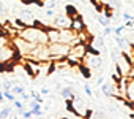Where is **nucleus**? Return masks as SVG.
Listing matches in <instances>:
<instances>
[{"mask_svg": "<svg viewBox=\"0 0 134 119\" xmlns=\"http://www.w3.org/2000/svg\"><path fill=\"white\" fill-rule=\"evenodd\" d=\"M13 46L22 54V56H30V52H32V49L36 46V43H32V41H27V40H24V38H21V37H14L13 38Z\"/></svg>", "mask_w": 134, "mask_h": 119, "instance_id": "obj_2", "label": "nucleus"}, {"mask_svg": "<svg viewBox=\"0 0 134 119\" xmlns=\"http://www.w3.org/2000/svg\"><path fill=\"white\" fill-rule=\"evenodd\" d=\"M35 119H43V116H40V117H35Z\"/></svg>", "mask_w": 134, "mask_h": 119, "instance_id": "obj_38", "label": "nucleus"}, {"mask_svg": "<svg viewBox=\"0 0 134 119\" xmlns=\"http://www.w3.org/2000/svg\"><path fill=\"white\" fill-rule=\"evenodd\" d=\"M10 114H11V108H8V106L0 110V119H8Z\"/></svg>", "mask_w": 134, "mask_h": 119, "instance_id": "obj_17", "label": "nucleus"}, {"mask_svg": "<svg viewBox=\"0 0 134 119\" xmlns=\"http://www.w3.org/2000/svg\"><path fill=\"white\" fill-rule=\"evenodd\" d=\"M30 97H32V98H33L36 103H40V105L43 103V97H41L40 94H36V92H32V94H30Z\"/></svg>", "mask_w": 134, "mask_h": 119, "instance_id": "obj_21", "label": "nucleus"}, {"mask_svg": "<svg viewBox=\"0 0 134 119\" xmlns=\"http://www.w3.org/2000/svg\"><path fill=\"white\" fill-rule=\"evenodd\" d=\"M101 92L106 95V97H112V95H117V84L110 83V81H106L101 84Z\"/></svg>", "mask_w": 134, "mask_h": 119, "instance_id": "obj_7", "label": "nucleus"}, {"mask_svg": "<svg viewBox=\"0 0 134 119\" xmlns=\"http://www.w3.org/2000/svg\"><path fill=\"white\" fill-rule=\"evenodd\" d=\"M14 95H21L22 92H24V87L22 86H11V89H10Z\"/></svg>", "mask_w": 134, "mask_h": 119, "instance_id": "obj_20", "label": "nucleus"}, {"mask_svg": "<svg viewBox=\"0 0 134 119\" xmlns=\"http://www.w3.org/2000/svg\"><path fill=\"white\" fill-rule=\"evenodd\" d=\"M92 46H95L98 51H103L104 49V37H96L95 38V43Z\"/></svg>", "mask_w": 134, "mask_h": 119, "instance_id": "obj_12", "label": "nucleus"}, {"mask_svg": "<svg viewBox=\"0 0 134 119\" xmlns=\"http://www.w3.org/2000/svg\"><path fill=\"white\" fill-rule=\"evenodd\" d=\"M70 57H74V59H81L84 62V57L87 56V44L85 43H77L74 46L70 48Z\"/></svg>", "mask_w": 134, "mask_h": 119, "instance_id": "obj_3", "label": "nucleus"}, {"mask_svg": "<svg viewBox=\"0 0 134 119\" xmlns=\"http://www.w3.org/2000/svg\"><path fill=\"white\" fill-rule=\"evenodd\" d=\"M125 27H126V26H118V27H115L112 32L115 33V37H121V32L125 30Z\"/></svg>", "mask_w": 134, "mask_h": 119, "instance_id": "obj_22", "label": "nucleus"}, {"mask_svg": "<svg viewBox=\"0 0 134 119\" xmlns=\"http://www.w3.org/2000/svg\"><path fill=\"white\" fill-rule=\"evenodd\" d=\"M11 24H13V26H16V27H18V30H22V29H25V27L29 26V24H27V22H25L24 19H21V18L14 19V21H13Z\"/></svg>", "mask_w": 134, "mask_h": 119, "instance_id": "obj_14", "label": "nucleus"}, {"mask_svg": "<svg viewBox=\"0 0 134 119\" xmlns=\"http://www.w3.org/2000/svg\"><path fill=\"white\" fill-rule=\"evenodd\" d=\"M30 113H32V116H33V117H40V116H43L41 105H40V103H35L33 106H30Z\"/></svg>", "mask_w": 134, "mask_h": 119, "instance_id": "obj_11", "label": "nucleus"}, {"mask_svg": "<svg viewBox=\"0 0 134 119\" xmlns=\"http://www.w3.org/2000/svg\"><path fill=\"white\" fill-rule=\"evenodd\" d=\"M21 19H24L25 22L32 21V19H33V14H32V11H29V10H22V11H21Z\"/></svg>", "mask_w": 134, "mask_h": 119, "instance_id": "obj_15", "label": "nucleus"}, {"mask_svg": "<svg viewBox=\"0 0 134 119\" xmlns=\"http://www.w3.org/2000/svg\"><path fill=\"white\" fill-rule=\"evenodd\" d=\"M11 86H13V83H11V81H5V83L2 84V89H3V91H10V89H11Z\"/></svg>", "mask_w": 134, "mask_h": 119, "instance_id": "obj_26", "label": "nucleus"}, {"mask_svg": "<svg viewBox=\"0 0 134 119\" xmlns=\"http://www.w3.org/2000/svg\"><path fill=\"white\" fill-rule=\"evenodd\" d=\"M13 56V46H3V48H0V62H5L8 61V59Z\"/></svg>", "mask_w": 134, "mask_h": 119, "instance_id": "obj_8", "label": "nucleus"}, {"mask_svg": "<svg viewBox=\"0 0 134 119\" xmlns=\"http://www.w3.org/2000/svg\"><path fill=\"white\" fill-rule=\"evenodd\" d=\"M70 24H71V18L66 16V14H62V16L55 18L52 27H55V29H70Z\"/></svg>", "mask_w": 134, "mask_h": 119, "instance_id": "obj_6", "label": "nucleus"}, {"mask_svg": "<svg viewBox=\"0 0 134 119\" xmlns=\"http://www.w3.org/2000/svg\"><path fill=\"white\" fill-rule=\"evenodd\" d=\"M46 7H47L49 10H54V8L57 7V0H47V3H46Z\"/></svg>", "mask_w": 134, "mask_h": 119, "instance_id": "obj_25", "label": "nucleus"}, {"mask_svg": "<svg viewBox=\"0 0 134 119\" xmlns=\"http://www.w3.org/2000/svg\"><path fill=\"white\" fill-rule=\"evenodd\" d=\"M132 16L129 14V13H123V19H131Z\"/></svg>", "mask_w": 134, "mask_h": 119, "instance_id": "obj_35", "label": "nucleus"}, {"mask_svg": "<svg viewBox=\"0 0 134 119\" xmlns=\"http://www.w3.org/2000/svg\"><path fill=\"white\" fill-rule=\"evenodd\" d=\"M21 114H22V116H24L25 119H32V117H33V116H32V113H30V110H24V111H22Z\"/></svg>", "mask_w": 134, "mask_h": 119, "instance_id": "obj_27", "label": "nucleus"}, {"mask_svg": "<svg viewBox=\"0 0 134 119\" xmlns=\"http://www.w3.org/2000/svg\"><path fill=\"white\" fill-rule=\"evenodd\" d=\"M84 64H87V67L95 68V70L103 67V61L99 59V56H92V54H87L84 57Z\"/></svg>", "mask_w": 134, "mask_h": 119, "instance_id": "obj_5", "label": "nucleus"}, {"mask_svg": "<svg viewBox=\"0 0 134 119\" xmlns=\"http://www.w3.org/2000/svg\"><path fill=\"white\" fill-rule=\"evenodd\" d=\"M126 98L134 100V78L128 80V94H126Z\"/></svg>", "mask_w": 134, "mask_h": 119, "instance_id": "obj_10", "label": "nucleus"}, {"mask_svg": "<svg viewBox=\"0 0 134 119\" xmlns=\"http://www.w3.org/2000/svg\"><path fill=\"white\" fill-rule=\"evenodd\" d=\"M62 97L63 98H71L73 97V89L71 87H63L62 89Z\"/></svg>", "mask_w": 134, "mask_h": 119, "instance_id": "obj_16", "label": "nucleus"}, {"mask_svg": "<svg viewBox=\"0 0 134 119\" xmlns=\"http://www.w3.org/2000/svg\"><path fill=\"white\" fill-rule=\"evenodd\" d=\"M47 119H55V117H47Z\"/></svg>", "mask_w": 134, "mask_h": 119, "instance_id": "obj_39", "label": "nucleus"}, {"mask_svg": "<svg viewBox=\"0 0 134 119\" xmlns=\"http://www.w3.org/2000/svg\"><path fill=\"white\" fill-rule=\"evenodd\" d=\"M41 94H43V95H47V94H49V89H47V87H43V89H41Z\"/></svg>", "mask_w": 134, "mask_h": 119, "instance_id": "obj_34", "label": "nucleus"}, {"mask_svg": "<svg viewBox=\"0 0 134 119\" xmlns=\"http://www.w3.org/2000/svg\"><path fill=\"white\" fill-rule=\"evenodd\" d=\"M13 105H14L16 110H24V103H22L21 100H18V97H16V100L13 102Z\"/></svg>", "mask_w": 134, "mask_h": 119, "instance_id": "obj_23", "label": "nucleus"}, {"mask_svg": "<svg viewBox=\"0 0 134 119\" xmlns=\"http://www.w3.org/2000/svg\"><path fill=\"white\" fill-rule=\"evenodd\" d=\"M84 91H85V94H87V95H88V97H93V92H92V89H90V87H88V86H87V84H85V86H84Z\"/></svg>", "mask_w": 134, "mask_h": 119, "instance_id": "obj_28", "label": "nucleus"}, {"mask_svg": "<svg viewBox=\"0 0 134 119\" xmlns=\"http://www.w3.org/2000/svg\"><path fill=\"white\" fill-rule=\"evenodd\" d=\"M54 14H55V13H54V10H49V8L46 10V16H54Z\"/></svg>", "mask_w": 134, "mask_h": 119, "instance_id": "obj_32", "label": "nucleus"}, {"mask_svg": "<svg viewBox=\"0 0 134 119\" xmlns=\"http://www.w3.org/2000/svg\"><path fill=\"white\" fill-rule=\"evenodd\" d=\"M103 83H104V78H103V76H99V78H98V81H96V84H98V87H99V86H101Z\"/></svg>", "mask_w": 134, "mask_h": 119, "instance_id": "obj_33", "label": "nucleus"}, {"mask_svg": "<svg viewBox=\"0 0 134 119\" xmlns=\"http://www.w3.org/2000/svg\"><path fill=\"white\" fill-rule=\"evenodd\" d=\"M3 97H5L7 100H10L11 103H13V102L16 100V95H14V94H13L11 91H3Z\"/></svg>", "mask_w": 134, "mask_h": 119, "instance_id": "obj_19", "label": "nucleus"}, {"mask_svg": "<svg viewBox=\"0 0 134 119\" xmlns=\"http://www.w3.org/2000/svg\"><path fill=\"white\" fill-rule=\"evenodd\" d=\"M70 44L65 43H49L47 44V51H49V61L57 62L60 59H65L70 54Z\"/></svg>", "mask_w": 134, "mask_h": 119, "instance_id": "obj_1", "label": "nucleus"}, {"mask_svg": "<svg viewBox=\"0 0 134 119\" xmlns=\"http://www.w3.org/2000/svg\"><path fill=\"white\" fill-rule=\"evenodd\" d=\"M81 2H82V3H87V2H88V0H81Z\"/></svg>", "mask_w": 134, "mask_h": 119, "instance_id": "obj_37", "label": "nucleus"}, {"mask_svg": "<svg viewBox=\"0 0 134 119\" xmlns=\"http://www.w3.org/2000/svg\"><path fill=\"white\" fill-rule=\"evenodd\" d=\"M77 70L81 72V75H82L85 80H90V78H92V68H90V67H87L85 64H81V65L77 67Z\"/></svg>", "mask_w": 134, "mask_h": 119, "instance_id": "obj_9", "label": "nucleus"}, {"mask_svg": "<svg viewBox=\"0 0 134 119\" xmlns=\"http://www.w3.org/2000/svg\"><path fill=\"white\" fill-rule=\"evenodd\" d=\"M98 21H99V24H101V26H104V27H107V26H109V19H107V18L98 16Z\"/></svg>", "mask_w": 134, "mask_h": 119, "instance_id": "obj_24", "label": "nucleus"}, {"mask_svg": "<svg viewBox=\"0 0 134 119\" xmlns=\"http://www.w3.org/2000/svg\"><path fill=\"white\" fill-rule=\"evenodd\" d=\"M0 91H2V84H0Z\"/></svg>", "mask_w": 134, "mask_h": 119, "instance_id": "obj_40", "label": "nucleus"}, {"mask_svg": "<svg viewBox=\"0 0 134 119\" xmlns=\"http://www.w3.org/2000/svg\"><path fill=\"white\" fill-rule=\"evenodd\" d=\"M66 110H68V113H76V108H74L73 98H66Z\"/></svg>", "mask_w": 134, "mask_h": 119, "instance_id": "obj_18", "label": "nucleus"}, {"mask_svg": "<svg viewBox=\"0 0 134 119\" xmlns=\"http://www.w3.org/2000/svg\"><path fill=\"white\" fill-rule=\"evenodd\" d=\"M70 29H71V30H74V32H84V30L87 29L84 18H82L81 14H77V16L71 18V24H70Z\"/></svg>", "mask_w": 134, "mask_h": 119, "instance_id": "obj_4", "label": "nucleus"}, {"mask_svg": "<svg viewBox=\"0 0 134 119\" xmlns=\"http://www.w3.org/2000/svg\"><path fill=\"white\" fill-rule=\"evenodd\" d=\"M3 98H5L3 97V91H0V102H3Z\"/></svg>", "mask_w": 134, "mask_h": 119, "instance_id": "obj_36", "label": "nucleus"}, {"mask_svg": "<svg viewBox=\"0 0 134 119\" xmlns=\"http://www.w3.org/2000/svg\"><path fill=\"white\" fill-rule=\"evenodd\" d=\"M126 27H131V26H134V18H131V19H128V22L125 24Z\"/></svg>", "mask_w": 134, "mask_h": 119, "instance_id": "obj_31", "label": "nucleus"}, {"mask_svg": "<svg viewBox=\"0 0 134 119\" xmlns=\"http://www.w3.org/2000/svg\"><path fill=\"white\" fill-rule=\"evenodd\" d=\"M65 14H66V16H70V18H74V16H77L79 13H77L76 7H73V5H68V7H66V10H65Z\"/></svg>", "mask_w": 134, "mask_h": 119, "instance_id": "obj_13", "label": "nucleus"}, {"mask_svg": "<svg viewBox=\"0 0 134 119\" xmlns=\"http://www.w3.org/2000/svg\"><path fill=\"white\" fill-rule=\"evenodd\" d=\"M110 5L114 8H120V2H118V0H110Z\"/></svg>", "mask_w": 134, "mask_h": 119, "instance_id": "obj_29", "label": "nucleus"}, {"mask_svg": "<svg viewBox=\"0 0 134 119\" xmlns=\"http://www.w3.org/2000/svg\"><path fill=\"white\" fill-rule=\"evenodd\" d=\"M112 33V29L107 26V27H104V32H103V35H110Z\"/></svg>", "mask_w": 134, "mask_h": 119, "instance_id": "obj_30", "label": "nucleus"}]
</instances>
